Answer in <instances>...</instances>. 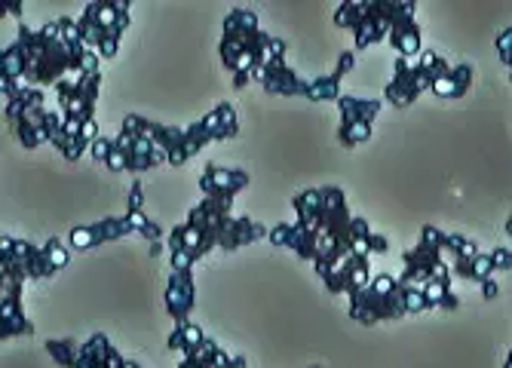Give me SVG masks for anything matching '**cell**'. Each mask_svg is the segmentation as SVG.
Wrapping results in <instances>:
<instances>
[{"label": "cell", "mask_w": 512, "mask_h": 368, "mask_svg": "<svg viewBox=\"0 0 512 368\" xmlns=\"http://www.w3.org/2000/svg\"><path fill=\"white\" fill-rule=\"evenodd\" d=\"M89 46L80 37L77 19H56L43 28L19 25V37L0 53V89L13 96L16 89L31 86H59L83 71Z\"/></svg>", "instance_id": "7a4b0ae2"}, {"label": "cell", "mask_w": 512, "mask_h": 368, "mask_svg": "<svg viewBox=\"0 0 512 368\" xmlns=\"http://www.w3.org/2000/svg\"><path fill=\"white\" fill-rule=\"evenodd\" d=\"M255 83H261L267 92H273V96H289V99H295V96H304V99H307V89H310V80L301 77V74L286 62V56H279V59H273L270 65H264V68L255 74Z\"/></svg>", "instance_id": "ac0fdd59"}, {"label": "cell", "mask_w": 512, "mask_h": 368, "mask_svg": "<svg viewBox=\"0 0 512 368\" xmlns=\"http://www.w3.org/2000/svg\"><path fill=\"white\" fill-rule=\"evenodd\" d=\"M65 160H80L89 148H92V142H86L83 138V123L80 120H71V117H65V123H62V129L53 135V142H50Z\"/></svg>", "instance_id": "d4e9b609"}, {"label": "cell", "mask_w": 512, "mask_h": 368, "mask_svg": "<svg viewBox=\"0 0 512 368\" xmlns=\"http://www.w3.org/2000/svg\"><path fill=\"white\" fill-rule=\"evenodd\" d=\"M22 283L10 280V276H0V338H19V335H31L34 322L28 319L25 307H22Z\"/></svg>", "instance_id": "e0dca14e"}, {"label": "cell", "mask_w": 512, "mask_h": 368, "mask_svg": "<svg viewBox=\"0 0 512 368\" xmlns=\"http://www.w3.org/2000/svg\"><path fill=\"white\" fill-rule=\"evenodd\" d=\"M267 234L270 230H264V224L252 221L249 215H230V209H221L203 200L197 209H191L188 218L172 227L166 246L169 252H188L194 261H200L215 249L234 252Z\"/></svg>", "instance_id": "3957f363"}, {"label": "cell", "mask_w": 512, "mask_h": 368, "mask_svg": "<svg viewBox=\"0 0 512 368\" xmlns=\"http://www.w3.org/2000/svg\"><path fill=\"white\" fill-rule=\"evenodd\" d=\"M221 111V123H218V135H215V142H227V138H237L240 135V120H237V111L234 105H218Z\"/></svg>", "instance_id": "83f0119b"}, {"label": "cell", "mask_w": 512, "mask_h": 368, "mask_svg": "<svg viewBox=\"0 0 512 368\" xmlns=\"http://www.w3.org/2000/svg\"><path fill=\"white\" fill-rule=\"evenodd\" d=\"M129 4H120V0H92V4L83 7V13L77 16V28L80 37L89 50H99L105 40H120L123 31L129 28Z\"/></svg>", "instance_id": "8fae6325"}, {"label": "cell", "mask_w": 512, "mask_h": 368, "mask_svg": "<svg viewBox=\"0 0 512 368\" xmlns=\"http://www.w3.org/2000/svg\"><path fill=\"white\" fill-rule=\"evenodd\" d=\"M218 53L221 65L234 80V89H246L264 65L286 56V40L261 31V22L252 10H230L224 19Z\"/></svg>", "instance_id": "277c9868"}, {"label": "cell", "mask_w": 512, "mask_h": 368, "mask_svg": "<svg viewBox=\"0 0 512 368\" xmlns=\"http://www.w3.org/2000/svg\"><path fill=\"white\" fill-rule=\"evenodd\" d=\"M506 234H509V240H512V215L506 218Z\"/></svg>", "instance_id": "74e56055"}, {"label": "cell", "mask_w": 512, "mask_h": 368, "mask_svg": "<svg viewBox=\"0 0 512 368\" xmlns=\"http://www.w3.org/2000/svg\"><path fill=\"white\" fill-rule=\"evenodd\" d=\"M135 234L129 218H105V221H96V224H83V227H74L68 234V243L74 249H96L102 243H111V240H120V237H129Z\"/></svg>", "instance_id": "d6986e66"}, {"label": "cell", "mask_w": 512, "mask_h": 368, "mask_svg": "<svg viewBox=\"0 0 512 368\" xmlns=\"http://www.w3.org/2000/svg\"><path fill=\"white\" fill-rule=\"evenodd\" d=\"M117 50H120V40H114V37H111V40H105V43L99 46L96 53H99V59H102V62H111V59L117 56Z\"/></svg>", "instance_id": "836d02e7"}, {"label": "cell", "mask_w": 512, "mask_h": 368, "mask_svg": "<svg viewBox=\"0 0 512 368\" xmlns=\"http://www.w3.org/2000/svg\"><path fill=\"white\" fill-rule=\"evenodd\" d=\"M166 163V154L151 142L148 135L142 132H132V129H120L114 135V145H111V157H108V169L111 172H148L154 166Z\"/></svg>", "instance_id": "7c38bea8"}, {"label": "cell", "mask_w": 512, "mask_h": 368, "mask_svg": "<svg viewBox=\"0 0 512 368\" xmlns=\"http://www.w3.org/2000/svg\"><path fill=\"white\" fill-rule=\"evenodd\" d=\"M4 117L13 126L19 145L28 151L40 148L43 142H53V135L65 123V111L59 105L56 111L46 108L43 89H31V86L16 89L13 96H4Z\"/></svg>", "instance_id": "8992f818"}, {"label": "cell", "mask_w": 512, "mask_h": 368, "mask_svg": "<svg viewBox=\"0 0 512 368\" xmlns=\"http://www.w3.org/2000/svg\"><path fill=\"white\" fill-rule=\"evenodd\" d=\"M145 209V188L142 181H132L129 184V212H142Z\"/></svg>", "instance_id": "4dcf8cb0"}, {"label": "cell", "mask_w": 512, "mask_h": 368, "mask_svg": "<svg viewBox=\"0 0 512 368\" xmlns=\"http://www.w3.org/2000/svg\"><path fill=\"white\" fill-rule=\"evenodd\" d=\"M4 10H10V16H22V4H19V0H10V4H4Z\"/></svg>", "instance_id": "8d00e7d4"}, {"label": "cell", "mask_w": 512, "mask_h": 368, "mask_svg": "<svg viewBox=\"0 0 512 368\" xmlns=\"http://www.w3.org/2000/svg\"><path fill=\"white\" fill-rule=\"evenodd\" d=\"M491 258H494V270H509L512 267V249H494Z\"/></svg>", "instance_id": "d6a6232c"}, {"label": "cell", "mask_w": 512, "mask_h": 368, "mask_svg": "<svg viewBox=\"0 0 512 368\" xmlns=\"http://www.w3.org/2000/svg\"><path fill=\"white\" fill-rule=\"evenodd\" d=\"M310 368H322V365H310Z\"/></svg>", "instance_id": "60d3db41"}, {"label": "cell", "mask_w": 512, "mask_h": 368, "mask_svg": "<svg viewBox=\"0 0 512 368\" xmlns=\"http://www.w3.org/2000/svg\"><path fill=\"white\" fill-rule=\"evenodd\" d=\"M246 188H249V172L243 169H227V166L209 163L200 175L203 200L221 209H234L237 194H243Z\"/></svg>", "instance_id": "2e32d148"}, {"label": "cell", "mask_w": 512, "mask_h": 368, "mask_svg": "<svg viewBox=\"0 0 512 368\" xmlns=\"http://www.w3.org/2000/svg\"><path fill=\"white\" fill-rule=\"evenodd\" d=\"M503 368H512V353H509V359H506V365Z\"/></svg>", "instance_id": "f35d334b"}, {"label": "cell", "mask_w": 512, "mask_h": 368, "mask_svg": "<svg viewBox=\"0 0 512 368\" xmlns=\"http://www.w3.org/2000/svg\"><path fill=\"white\" fill-rule=\"evenodd\" d=\"M353 65H356V56L353 53H344L341 59H338V68L329 74V77H319V80H310V89H307V99L310 102H341V80H344V74L347 71H353Z\"/></svg>", "instance_id": "603a6c76"}, {"label": "cell", "mask_w": 512, "mask_h": 368, "mask_svg": "<svg viewBox=\"0 0 512 368\" xmlns=\"http://www.w3.org/2000/svg\"><path fill=\"white\" fill-rule=\"evenodd\" d=\"M341 111V126H338V138L344 148H356L371 138V129H375L381 102L378 99H365V96H341L338 102Z\"/></svg>", "instance_id": "5bb4252c"}, {"label": "cell", "mask_w": 512, "mask_h": 368, "mask_svg": "<svg viewBox=\"0 0 512 368\" xmlns=\"http://www.w3.org/2000/svg\"><path fill=\"white\" fill-rule=\"evenodd\" d=\"M111 145H114V135H99L96 142H92V148H89L92 160L108 163V157H111Z\"/></svg>", "instance_id": "f546056e"}, {"label": "cell", "mask_w": 512, "mask_h": 368, "mask_svg": "<svg viewBox=\"0 0 512 368\" xmlns=\"http://www.w3.org/2000/svg\"><path fill=\"white\" fill-rule=\"evenodd\" d=\"M289 227L292 224H276L270 234H267V240L273 243V246H279V249H286L289 246Z\"/></svg>", "instance_id": "1f68e13d"}, {"label": "cell", "mask_w": 512, "mask_h": 368, "mask_svg": "<svg viewBox=\"0 0 512 368\" xmlns=\"http://www.w3.org/2000/svg\"><path fill=\"white\" fill-rule=\"evenodd\" d=\"M178 368H246V359L224 353L212 338H206L197 350L184 353V359L178 362Z\"/></svg>", "instance_id": "7402d4cb"}, {"label": "cell", "mask_w": 512, "mask_h": 368, "mask_svg": "<svg viewBox=\"0 0 512 368\" xmlns=\"http://www.w3.org/2000/svg\"><path fill=\"white\" fill-rule=\"evenodd\" d=\"M424 28L421 22H417V7L411 4V10L402 16V22L393 28L390 34V46L399 53V59H414V56H421L424 53Z\"/></svg>", "instance_id": "44dd1931"}, {"label": "cell", "mask_w": 512, "mask_h": 368, "mask_svg": "<svg viewBox=\"0 0 512 368\" xmlns=\"http://www.w3.org/2000/svg\"><path fill=\"white\" fill-rule=\"evenodd\" d=\"M497 295H500V286H497V280H494V276H491V280H485V283H482V298L494 301Z\"/></svg>", "instance_id": "e575fe53"}, {"label": "cell", "mask_w": 512, "mask_h": 368, "mask_svg": "<svg viewBox=\"0 0 512 368\" xmlns=\"http://www.w3.org/2000/svg\"><path fill=\"white\" fill-rule=\"evenodd\" d=\"M203 341H206V335H203L200 326H194V322H175V332L169 335L166 347H169V350H178V353L184 356V353L197 350Z\"/></svg>", "instance_id": "484cf974"}, {"label": "cell", "mask_w": 512, "mask_h": 368, "mask_svg": "<svg viewBox=\"0 0 512 368\" xmlns=\"http://www.w3.org/2000/svg\"><path fill=\"white\" fill-rule=\"evenodd\" d=\"M292 206L298 212V221L289 227L286 249H292L298 258L313 261V267H329L350 255H384L390 249V243L350 209V200L338 184L301 191L295 194Z\"/></svg>", "instance_id": "6da1fadb"}, {"label": "cell", "mask_w": 512, "mask_h": 368, "mask_svg": "<svg viewBox=\"0 0 512 368\" xmlns=\"http://www.w3.org/2000/svg\"><path fill=\"white\" fill-rule=\"evenodd\" d=\"M316 273L332 295L350 298L371 283V258L350 255V258H341L329 267H316Z\"/></svg>", "instance_id": "9a60e30c"}, {"label": "cell", "mask_w": 512, "mask_h": 368, "mask_svg": "<svg viewBox=\"0 0 512 368\" xmlns=\"http://www.w3.org/2000/svg\"><path fill=\"white\" fill-rule=\"evenodd\" d=\"M448 65L451 62H445L433 50H424L421 56H414V59H399L396 62V74H393V80L387 83V92H384L387 102L393 108L414 105L427 89L433 92L436 80L448 71Z\"/></svg>", "instance_id": "9c48e42d"}, {"label": "cell", "mask_w": 512, "mask_h": 368, "mask_svg": "<svg viewBox=\"0 0 512 368\" xmlns=\"http://www.w3.org/2000/svg\"><path fill=\"white\" fill-rule=\"evenodd\" d=\"M99 92H102V71L99 74H74L65 83L56 86V105L65 111L71 120H96V105H99Z\"/></svg>", "instance_id": "4fadbf2b"}, {"label": "cell", "mask_w": 512, "mask_h": 368, "mask_svg": "<svg viewBox=\"0 0 512 368\" xmlns=\"http://www.w3.org/2000/svg\"><path fill=\"white\" fill-rule=\"evenodd\" d=\"M62 267H68V252L59 240L34 246L19 237H0V276H10V280H19L25 286L50 280Z\"/></svg>", "instance_id": "52a82bcc"}, {"label": "cell", "mask_w": 512, "mask_h": 368, "mask_svg": "<svg viewBox=\"0 0 512 368\" xmlns=\"http://www.w3.org/2000/svg\"><path fill=\"white\" fill-rule=\"evenodd\" d=\"M126 218H129V224H132V230L138 237H145V240H160L163 237V227L157 224V221H151L145 212H126Z\"/></svg>", "instance_id": "4316f807"}, {"label": "cell", "mask_w": 512, "mask_h": 368, "mask_svg": "<svg viewBox=\"0 0 512 368\" xmlns=\"http://www.w3.org/2000/svg\"><path fill=\"white\" fill-rule=\"evenodd\" d=\"M46 353L53 356L62 368H142L123 356L108 335H92L86 341L77 338H62V341H46Z\"/></svg>", "instance_id": "30bf717a"}, {"label": "cell", "mask_w": 512, "mask_h": 368, "mask_svg": "<svg viewBox=\"0 0 512 368\" xmlns=\"http://www.w3.org/2000/svg\"><path fill=\"white\" fill-rule=\"evenodd\" d=\"M83 138H86V142H96V138H99V123L96 120L83 123Z\"/></svg>", "instance_id": "d590c367"}, {"label": "cell", "mask_w": 512, "mask_h": 368, "mask_svg": "<svg viewBox=\"0 0 512 368\" xmlns=\"http://www.w3.org/2000/svg\"><path fill=\"white\" fill-rule=\"evenodd\" d=\"M509 80H512V65H509Z\"/></svg>", "instance_id": "ab89813d"}, {"label": "cell", "mask_w": 512, "mask_h": 368, "mask_svg": "<svg viewBox=\"0 0 512 368\" xmlns=\"http://www.w3.org/2000/svg\"><path fill=\"white\" fill-rule=\"evenodd\" d=\"M347 313L362 322V326H381V322H396L408 316V295L399 276L378 273L371 283L347 298Z\"/></svg>", "instance_id": "ba28073f"}, {"label": "cell", "mask_w": 512, "mask_h": 368, "mask_svg": "<svg viewBox=\"0 0 512 368\" xmlns=\"http://www.w3.org/2000/svg\"><path fill=\"white\" fill-rule=\"evenodd\" d=\"M494 46H497V56H500V62L509 68V65H512V28H503V31L497 34Z\"/></svg>", "instance_id": "f1b7e54d"}, {"label": "cell", "mask_w": 512, "mask_h": 368, "mask_svg": "<svg viewBox=\"0 0 512 368\" xmlns=\"http://www.w3.org/2000/svg\"><path fill=\"white\" fill-rule=\"evenodd\" d=\"M473 86V65L470 62H451L448 71L436 80L433 92L439 99H463Z\"/></svg>", "instance_id": "cb8c5ba5"}, {"label": "cell", "mask_w": 512, "mask_h": 368, "mask_svg": "<svg viewBox=\"0 0 512 368\" xmlns=\"http://www.w3.org/2000/svg\"><path fill=\"white\" fill-rule=\"evenodd\" d=\"M194 270H172L169 286H166V310L175 322H191V310H194Z\"/></svg>", "instance_id": "ffe728a7"}, {"label": "cell", "mask_w": 512, "mask_h": 368, "mask_svg": "<svg viewBox=\"0 0 512 368\" xmlns=\"http://www.w3.org/2000/svg\"><path fill=\"white\" fill-rule=\"evenodd\" d=\"M408 10L411 0H344L335 13V25L353 34L356 50H368L381 40H390Z\"/></svg>", "instance_id": "5b68a950"}]
</instances>
